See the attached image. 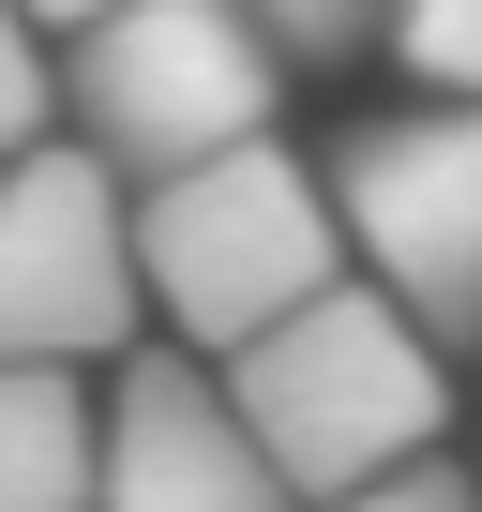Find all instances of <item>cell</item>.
<instances>
[{
    "label": "cell",
    "mask_w": 482,
    "mask_h": 512,
    "mask_svg": "<svg viewBox=\"0 0 482 512\" xmlns=\"http://www.w3.org/2000/svg\"><path fill=\"white\" fill-rule=\"evenodd\" d=\"M226 392H241V422L272 437V467H287V497H362V482H392V467H422L437 452V332L392 302V287H317L302 317H272L257 347L226 362Z\"/></svg>",
    "instance_id": "obj_1"
},
{
    "label": "cell",
    "mask_w": 482,
    "mask_h": 512,
    "mask_svg": "<svg viewBox=\"0 0 482 512\" xmlns=\"http://www.w3.org/2000/svg\"><path fill=\"white\" fill-rule=\"evenodd\" d=\"M136 272L181 317V347L241 362L272 317H302L347 272V211H332V181H302V151L226 136V151H196L136 196Z\"/></svg>",
    "instance_id": "obj_2"
},
{
    "label": "cell",
    "mask_w": 482,
    "mask_h": 512,
    "mask_svg": "<svg viewBox=\"0 0 482 512\" xmlns=\"http://www.w3.org/2000/svg\"><path fill=\"white\" fill-rule=\"evenodd\" d=\"M272 91H287V46L257 31V0H106L61 61V106L121 181H166L226 136H272Z\"/></svg>",
    "instance_id": "obj_3"
},
{
    "label": "cell",
    "mask_w": 482,
    "mask_h": 512,
    "mask_svg": "<svg viewBox=\"0 0 482 512\" xmlns=\"http://www.w3.org/2000/svg\"><path fill=\"white\" fill-rule=\"evenodd\" d=\"M151 272H136V211H121V166L76 136V151H16L0 166V362H106L136 332Z\"/></svg>",
    "instance_id": "obj_4"
},
{
    "label": "cell",
    "mask_w": 482,
    "mask_h": 512,
    "mask_svg": "<svg viewBox=\"0 0 482 512\" xmlns=\"http://www.w3.org/2000/svg\"><path fill=\"white\" fill-rule=\"evenodd\" d=\"M332 211L437 347H482V106L467 91L422 121H362L332 151Z\"/></svg>",
    "instance_id": "obj_5"
},
{
    "label": "cell",
    "mask_w": 482,
    "mask_h": 512,
    "mask_svg": "<svg viewBox=\"0 0 482 512\" xmlns=\"http://www.w3.org/2000/svg\"><path fill=\"white\" fill-rule=\"evenodd\" d=\"M91 512H287V467H272L257 422H241L226 377H196L181 347H151L106 392V482H91Z\"/></svg>",
    "instance_id": "obj_6"
},
{
    "label": "cell",
    "mask_w": 482,
    "mask_h": 512,
    "mask_svg": "<svg viewBox=\"0 0 482 512\" xmlns=\"http://www.w3.org/2000/svg\"><path fill=\"white\" fill-rule=\"evenodd\" d=\"M91 482H106V422L76 362H0V512H91Z\"/></svg>",
    "instance_id": "obj_7"
},
{
    "label": "cell",
    "mask_w": 482,
    "mask_h": 512,
    "mask_svg": "<svg viewBox=\"0 0 482 512\" xmlns=\"http://www.w3.org/2000/svg\"><path fill=\"white\" fill-rule=\"evenodd\" d=\"M392 46L422 91H467L482 106V0H392Z\"/></svg>",
    "instance_id": "obj_8"
},
{
    "label": "cell",
    "mask_w": 482,
    "mask_h": 512,
    "mask_svg": "<svg viewBox=\"0 0 482 512\" xmlns=\"http://www.w3.org/2000/svg\"><path fill=\"white\" fill-rule=\"evenodd\" d=\"M257 31H272L302 76H332L347 46H377V31H392V0H257Z\"/></svg>",
    "instance_id": "obj_9"
},
{
    "label": "cell",
    "mask_w": 482,
    "mask_h": 512,
    "mask_svg": "<svg viewBox=\"0 0 482 512\" xmlns=\"http://www.w3.org/2000/svg\"><path fill=\"white\" fill-rule=\"evenodd\" d=\"M31 31H46L31 0H0V166L46 136V46H31Z\"/></svg>",
    "instance_id": "obj_10"
},
{
    "label": "cell",
    "mask_w": 482,
    "mask_h": 512,
    "mask_svg": "<svg viewBox=\"0 0 482 512\" xmlns=\"http://www.w3.org/2000/svg\"><path fill=\"white\" fill-rule=\"evenodd\" d=\"M317 512H482V497L422 452V467H392V482H362V497H317Z\"/></svg>",
    "instance_id": "obj_11"
},
{
    "label": "cell",
    "mask_w": 482,
    "mask_h": 512,
    "mask_svg": "<svg viewBox=\"0 0 482 512\" xmlns=\"http://www.w3.org/2000/svg\"><path fill=\"white\" fill-rule=\"evenodd\" d=\"M31 16H46V31H91V16H106V0H31Z\"/></svg>",
    "instance_id": "obj_12"
}]
</instances>
